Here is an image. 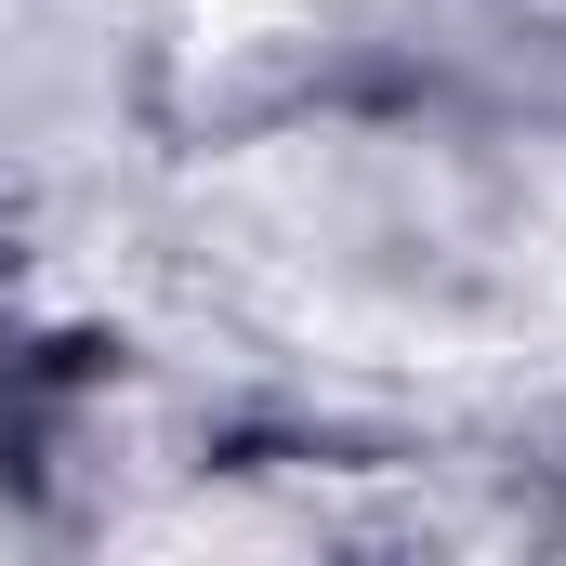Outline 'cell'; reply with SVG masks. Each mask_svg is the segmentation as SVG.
Here are the masks:
<instances>
[]
</instances>
